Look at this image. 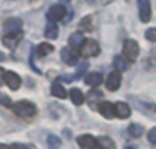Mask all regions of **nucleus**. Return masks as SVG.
<instances>
[{
    "label": "nucleus",
    "mask_w": 156,
    "mask_h": 149,
    "mask_svg": "<svg viewBox=\"0 0 156 149\" xmlns=\"http://www.w3.org/2000/svg\"><path fill=\"white\" fill-rule=\"evenodd\" d=\"M12 111H14L15 116H19L22 119H27V121L34 119L35 114H37V107L29 101H19L15 104H12Z\"/></svg>",
    "instance_id": "f257e3e1"
},
{
    "label": "nucleus",
    "mask_w": 156,
    "mask_h": 149,
    "mask_svg": "<svg viewBox=\"0 0 156 149\" xmlns=\"http://www.w3.org/2000/svg\"><path fill=\"white\" fill-rule=\"evenodd\" d=\"M99 52H101V47H99V44L94 40V39H86V40L82 42V45L79 47V54H81V57H84V59L96 57Z\"/></svg>",
    "instance_id": "f03ea898"
},
{
    "label": "nucleus",
    "mask_w": 156,
    "mask_h": 149,
    "mask_svg": "<svg viewBox=\"0 0 156 149\" xmlns=\"http://www.w3.org/2000/svg\"><path fill=\"white\" fill-rule=\"evenodd\" d=\"M138 54H139L138 42L133 40V39H128V40L124 42V47H122V57H124L129 64H133V62L138 59Z\"/></svg>",
    "instance_id": "7ed1b4c3"
},
{
    "label": "nucleus",
    "mask_w": 156,
    "mask_h": 149,
    "mask_svg": "<svg viewBox=\"0 0 156 149\" xmlns=\"http://www.w3.org/2000/svg\"><path fill=\"white\" fill-rule=\"evenodd\" d=\"M66 14H67V9L64 7L62 4H55V5H52L51 9H49V12H47V19H49V22H57V20H62V19L66 17Z\"/></svg>",
    "instance_id": "20e7f679"
},
{
    "label": "nucleus",
    "mask_w": 156,
    "mask_h": 149,
    "mask_svg": "<svg viewBox=\"0 0 156 149\" xmlns=\"http://www.w3.org/2000/svg\"><path fill=\"white\" fill-rule=\"evenodd\" d=\"M61 59L67 65H77L79 64V54L72 47H64L61 50Z\"/></svg>",
    "instance_id": "39448f33"
},
{
    "label": "nucleus",
    "mask_w": 156,
    "mask_h": 149,
    "mask_svg": "<svg viewBox=\"0 0 156 149\" xmlns=\"http://www.w3.org/2000/svg\"><path fill=\"white\" fill-rule=\"evenodd\" d=\"M138 12H139V20L143 24L151 20V5H149V0H138Z\"/></svg>",
    "instance_id": "423d86ee"
},
{
    "label": "nucleus",
    "mask_w": 156,
    "mask_h": 149,
    "mask_svg": "<svg viewBox=\"0 0 156 149\" xmlns=\"http://www.w3.org/2000/svg\"><path fill=\"white\" fill-rule=\"evenodd\" d=\"M4 82L12 89V91H17V89L20 87V84H22V79H20V75L15 74V72L5 71V74H4Z\"/></svg>",
    "instance_id": "0eeeda50"
},
{
    "label": "nucleus",
    "mask_w": 156,
    "mask_h": 149,
    "mask_svg": "<svg viewBox=\"0 0 156 149\" xmlns=\"http://www.w3.org/2000/svg\"><path fill=\"white\" fill-rule=\"evenodd\" d=\"M22 39H24V34H22V30H20V32H14V34H5L4 39H2V42H4L5 47L15 49L19 44H20Z\"/></svg>",
    "instance_id": "6e6552de"
},
{
    "label": "nucleus",
    "mask_w": 156,
    "mask_h": 149,
    "mask_svg": "<svg viewBox=\"0 0 156 149\" xmlns=\"http://www.w3.org/2000/svg\"><path fill=\"white\" fill-rule=\"evenodd\" d=\"M121 81H122L121 72L112 71L111 74L108 75V79H106V87H108L111 92H114V91H118V89H119V85H121Z\"/></svg>",
    "instance_id": "1a4fd4ad"
},
{
    "label": "nucleus",
    "mask_w": 156,
    "mask_h": 149,
    "mask_svg": "<svg viewBox=\"0 0 156 149\" xmlns=\"http://www.w3.org/2000/svg\"><path fill=\"white\" fill-rule=\"evenodd\" d=\"M22 30V20L20 19H7L4 22V32L5 34H14Z\"/></svg>",
    "instance_id": "9d476101"
},
{
    "label": "nucleus",
    "mask_w": 156,
    "mask_h": 149,
    "mask_svg": "<svg viewBox=\"0 0 156 149\" xmlns=\"http://www.w3.org/2000/svg\"><path fill=\"white\" fill-rule=\"evenodd\" d=\"M77 144L81 149H96V137L91 134H82L77 137Z\"/></svg>",
    "instance_id": "9b49d317"
},
{
    "label": "nucleus",
    "mask_w": 156,
    "mask_h": 149,
    "mask_svg": "<svg viewBox=\"0 0 156 149\" xmlns=\"http://www.w3.org/2000/svg\"><path fill=\"white\" fill-rule=\"evenodd\" d=\"M98 109L102 114V117H106V119H112L116 116L114 114V104H111V102H108V101H101L98 106Z\"/></svg>",
    "instance_id": "f8f14e48"
},
{
    "label": "nucleus",
    "mask_w": 156,
    "mask_h": 149,
    "mask_svg": "<svg viewBox=\"0 0 156 149\" xmlns=\"http://www.w3.org/2000/svg\"><path fill=\"white\" fill-rule=\"evenodd\" d=\"M114 114L119 119H126L131 116V107H129L126 102H116L114 104Z\"/></svg>",
    "instance_id": "ddd939ff"
},
{
    "label": "nucleus",
    "mask_w": 156,
    "mask_h": 149,
    "mask_svg": "<svg viewBox=\"0 0 156 149\" xmlns=\"http://www.w3.org/2000/svg\"><path fill=\"white\" fill-rule=\"evenodd\" d=\"M96 147L99 149H116V142L112 141L108 136H101V137L96 139Z\"/></svg>",
    "instance_id": "4468645a"
},
{
    "label": "nucleus",
    "mask_w": 156,
    "mask_h": 149,
    "mask_svg": "<svg viewBox=\"0 0 156 149\" xmlns=\"http://www.w3.org/2000/svg\"><path fill=\"white\" fill-rule=\"evenodd\" d=\"M84 82L87 85H91V87H96V85H99L102 82V74H99V72H89L84 77Z\"/></svg>",
    "instance_id": "2eb2a0df"
},
{
    "label": "nucleus",
    "mask_w": 156,
    "mask_h": 149,
    "mask_svg": "<svg viewBox=\"0 0 156 149\" xmlns=\"http://www.w3.org/2000/svg\"><path fill=\"white\" fill-rule=\"evenodd\" d=\"M51 92H52V95H55V97H59V99H66L69 95V92L66 91V87L61 82H54L52 87H51Z\"/></svg>",
    "instance_id": "dca6fc26"
},
{
    "label": "nucleus",
    "mask_w": 156,
    "mask_h": 149,
    "mask_svg": "<svg viewBox=\"0 0 156 149\" xmlns=\"http://www.w3.org/2000/svg\"><path fill=\"white\" fill-rule=\"evenodd\" d=\"M112 64H114V67H116V71H118V72H124V71H128L129 65H131L124 57H122V55H116V57L112 59Z\"/></svg>",
    "instance_id": "f3484780"
},
{
    "label": "nucleus",
    "mask_w": 156,
    "mask_h": 149,
    "mask_svg": "<svg viewBox=\"0 0 156 149\" xmlns=\"http://www.w3.org/2000/svg\"><path fill=\"white\" fill-rule=\"evenodd\" d=\"M44 34H45V37H47V39H51V40L57 39V37H59V29H57V25H55L54 22H47Z\"/></svg>",
    "instance_id": "a211bd4d"
},
{
    "label": "nucleus",
    "mask_w": 156,
    "mask_h": 149,
    "mask_svg": "<svg viewBox=\"0 0 156 149\" xmlns=\"http://www.w3.org/2000/svg\"><path fill=\"white\" fill-rule=\"evenodd\" d=\"M69 95H71V101L74 102L76 106H82L84 104V94H82V91H79V89H71V92H69Z\"/></svg>",
    "instance_id": "6ab92c4d"
},
{
    "label": "nucleus",
    "mask_w": 156,
    "mask_h": 149,
    "mask_svg": "<svg viewBox=\"0 0 156 149\" xmlns=\"http://www.w3.org/2000/svg\"><path fill=\"white\" fill-rule=\"evenodd\" d=\"M84 40H86V39H84V35H82L81 32H74V34L69 37V45H71L72 49H74V47H81Z\"/></svg>",
    "instance_id": "aec40b11"
},
{
    "label": "nucleus",
    "mask_w": 156,
    "mask_h": 149,
    "mask_svg": "<svg viewBox=\"0 0 156 149\" xmlns=\"http://www.w3.org/2000/svg\"><path fill=\"white\" fill-rule=\"evenodd\" d=\"M52 50H54V47H52L51 44H41V45H37V49H35V52H37L39 57H45V55L52 54Z\"/></svg>",
    "instance_id": "412c9836"
},
{
    "label": "nucleus",
    "mask_w": 156,
    "mask_h": 149,
    "mask_svg": "<svg viewBox=\"0 0 156 149\" xmlns=\"http://www.w3.org/2000/svg\"><path fill=\"white\" fill-rule=\"evenodd\" d=\"M61 146H62V141L57 136H54V134L47 136V147L49 149H61Z\"/></svg>",
    "instance_id": "4be33fe9"
},
{
    "label": "nucleus",
    "mask_w": 156,
    "mask_h": 149,
    "mask_svg": "<svg viewBox=\"0 0 156 149\" xmlns=\"http://www.w3.org/2000/svg\"><path fill=\"white\" fill-rule=\"evenodd\" d=\"M128 132L129 136H133V137H139V136H143V132H144V127L139 124H131L128 127Z\"/></svg>",
    "instance_id": "5701e85b"
},
{
    "label": "nucleus",
    "mask_w": 156,
    "mask_h": 149,
    "mask_svg": "<svg viewBox=\"0 0 156 149\" xmlns=\"http://www.w3.org/2000/svg\"><path fill=\"white\" fill-rule=\"evenodd\" d=\"M86 69H87V62H82V64H79V69H77V72H76V75H72V81L74 79H81L82 77V74L86 72Z\"/></svg>",
    "instance_id": "b1692460"
},
{
    "label": "nucleus",
    "mask_w": 156,
    "mask_h": 149,
    "mask_svg": "<svg viewBox=\"0 0 156 149\" xmlns=\"http://www.w3.org/2000/svg\"><path fill=\"white\" fill-rule=\"evenodd\" d=\"M146 39H148L149 42H156V27H151L146 30Z\"/></svg>",
    "instance_id": "393cba45"
},
{
    "label": "nucleus",
    "mask_w": 156,
    "mask_h": 149,
    "mask_svg": "<svg viewBox=\"0 0 156 149\" xmlns=\"http://www.w3.org/2000/svg\"><path fill=\"white\" fill-rule=\"evenodd\" d=\"M148 141L151 142V144H156V127L149 129V132H148Z\"/></svg>",
    "instance_id": "a878e982"
},
{
    "label": "nucleus",
    "mask_w": 156,
    "mask_h": 149,
    "mask_svg": "<svg viewBox=\"0 0 156 149\" xmlns=\"http://www.w3.org/2000/svg\"><path fill=\"white\" fill-rule=\"evenodd\" d=\"M0 104L7 106V107H12V102H10V99H9L5 94H0Z\"/></svg>",
    "instance_id": "bb28decb"
},
{
    "label": "nucleus",
    "mask_w": 156,
    "mask_h": 149,
    "mask_svg": "<svg viewBox=\"0 0 156 149\" xmlns=\"http://www.w3.org/2000/svg\"><path fill=\"white\" fill-rule=\"evenodd\" d=\"M10 149H30L27 144H22V142H14L12 146H9Z\"/></svg>",
    "instance_id": "cd10ccee"
},
{
    "label": "nucleus",
    "mask_w": 156,
    "mask_h": 149,
    "mask_svg": "<svg viewBox=\"0 0 156 149\" xmlns=\"http://www.w3.org/2000/svg\"><path fill=\"white\" fill-rule=\"evenodd\" d=\"M81 27H82V29H84V27H91V17H84V20H82Z\"/></svg>",
    "instance_id": "c85d7f7f"
},
{
    "label": "nucleus",
    "mask_w": 156,
    "mask_h": 149,
    "mask_svg": "<svg viewBox=\"0 0 156 149\" xmlns=\"http://www.w3.org/2000/svg\"><path fill=\"white\" fill-rule=\"evenodd\" d=\"M4 74H5V71L0 69V85H2V82H4Z\"/></svg>",
    "instance_id": "c756f323"
},
{
    "label": "nucleus",
    "mask_w": 156,
    "mask_h": 149,
    "mask_svg": "<svg viewBox=\"0 0 156 149\" xmlns=\"http://www.w3.org/2000/svg\"><path fill=\"white\" fill-rule=\"evenodd\" d=\"M0 149H10L9 146H5V144H0Z\"/></svg>",
    "instance_id": "7c9ffc66"
},
{
    "label": "nucleus",
    "mask_w": 156,
    "mask_h": 149,
    "mask_svg": "<svg viewBox=\"0 0 156 149\" xmlns=\"http://www.w3.org/2000/svg\"><path fill=\"white\" fill-rule=\"evenodd\" d=\"M153 57H156V52H153ZM156 62V61H154Z\"/></svg>",
    "instance_id": "2f4dec72"
},
{
    "label": "nucleus",
    "mask_w": 156,
    "mask_h": 149,
    "mask_svg": "<svg viewBox=\"0 0 156 149\" xmlns=\"http://www.w3.org/2000/svg\"><path fill=\"white\" fill-rule=\"evenodd\" d=\"M61 2H71V0H61Z\"/></svg>",
    "instance_id": "473e14b6"
},
{
    "label": "nucleus",
    "mask_w": 156,
    "mask_h": 149,
    "mask_svg": "<svg viewBox=\"0 0 156 149\" xmlns=\"http://www.w3.org/2000/svg\"><path fill=\"white\" fill-rule=\"evenodd\" d=\"M124 149H133V147H124Z\"/></svg>",
    "instance_id": "72a5a7b5"
}]
</instances>
